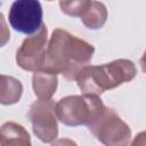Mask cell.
<instances>
[{"mask_svg": "<svg viewBox=\"0 0 146 146\" xmlns=\"http://www.w3.org/2000/svg\"><path fill=\"white\" fill-rule=\"evenodd\" d=\"M95 48L66 30L55 29L47 43L41 71L62 74L66 80H75L79 72L92 59Z\"/></svg>", "mask_w": 146, "mask_h": 146, "instance_id": "6da1fadb", "label": "cell"}, {"mask_svg": "<svg viewBox=\"0 0 146 146\" xmlns=\"http://www.w3.org/2000/svg\"><path fill=\"white\" fill-rule=\"evenodd\" d=\"M137 74L133 62L129 59H115L103 65H87L75 80L82 95L99 96L103 92L130 82Z\"/></svg>", "mask_w": 146, "mask_h": 146, "instance_id": "7a4b0ae2", "label": "cell"}, {"mask_svg": "<svg viewBox=\"0 0 146 146\" xmlns=\"http://www.w3.org/2000/svg\"><path fill=\"white\" fill-rule=\"evenodd\" d=\"M98 96L73 95L60 98L55 105V114L59 122L68 127L88 125L104 110Z\"/></svg>", "mask_w": 146, "mask_h": 146, "instance_id": "3957f363", "label": "cell"}, {"mask_svg": "<svg viewBox=\"0 0 146 146\" xmlns=\"http://www.w3.org/2000/svg\"><path fill=\"white\" fill-rule=\"evenodd\" d=\"M87 127L104 146H128L131 139L130 127L111 107L105 106Z\"/></svg>", "mask_w": 146, "mask_h": 146, "instance_id": "277c9868", "label": "cell"}, {"mask_svg": "<svg viewBox=\"0 0 146 146\" xmlns=\"http://www.w3.org/2000/svg\"><path fill=\"white\" fill-rule=\"evenodd\" d=\"M27 116L33 133L42 143H52L58 136V124L52 99H38L31 104Z\"/></svg>", "mask_w": 146, "mask_h": 146, "instance_id": "5b68a950", "label": "cell"}, {"mask_svg": "<svg viewBox=\"0 0 146 146\" xmlns=\"http://www.w3.org/2000/svg\"><path fill=\"white\" fill-rule=\"evenodd\" d=\"M48 43V30L44 24L24 39L16 52V63L24 71H41Z\"/></svg>", "mask_w": 146, "mask_h": 146, "instance_id": "8992f818", "label": "cell"}, {"mask_svg": "<svg viewBox=\"0 0 146 146\" xmlns=\"http://www.w3.org/2000/svg\"><path fill=\"white\" fill-rule=\"evenodd\" d=\"M42 6L36 0H16L11 3L8 19L10 26L24 34L35 33L42 23Z\"/></svg>", "mask_w": 146, "mask_h": 146, "instance_id": "52a82bcc", "label": "cell"}, {"mask_svg": "<svg viewBox=\"0 0 146 146\" xmlns=\"http://www.w3.org/2000/svg\"><path fill=\"white\" fill-rule=\"evenodd\" d=\"M79 17L87 29L99 30L107 21L106 6L99 1L83 0Z\"/></svg>", "mask_w": 146, "mask_h": 146, "instance_id": "ba28073f", "label": "cell"}, {"mask_svg": "<svg viewBox=\"0 0 146 146\" xmlns=\"http://www.w3.org/2000/svg\"><path fill=\"white\" fill-rule=\"evenodd\" d=\"M0 141L2 146H32L31 137L26 129L13 121H8L1 125Z\"/></svg>", "mask_w": 146, "mask_h": 146, "instance_id": "9c48e42d", "label": "cell"}, {"mask_svg": "<svg viewBox=\"0 0 146 146\" xmlns=\"http://www.w3.org/2000/svg\"><path fill=\"white\" fill-rule=\"evenodd\" d=\"M58 86V78L55 74L36 71L32 76V88L39 99H51Z\"/></svg>", "mask_w": 146, "mask_h": 146, "instance_id": "30bf717a", "label": "cell"}, {"mask_svg": "<svg viewBox=\"0 0 146 146\" xmlns=\"http://www.w3.org/2000/svg\"><path fill=\"white\" fill-rule=\"evenodd\" d=\"M23 94L22 82L10 75L0 74V104L13 105L19 102Z\"/></svg>", "mask_w": 146, "mask_h": 146, "instance_id": "8fae6325", "label": "cell"}, {"mask_svg": "<svg viewBox=\"0 0 146 146\" xmlns=\"http://www.w3.org/2000/svg\"><path fill=\"white\" fill-rule=\"evenodd\" d=\"M9 40H10V31L6 23L3 14L0 13V47L6 46Z\"/></svg>", "mask_w": 146, "mask_h": 146, "instance_id": "7c38bea8", "label": "cell"}, {"mask_svg": "<svg viewBox=\"0 0 146 146\" xmlns=\"http://www.w3.org/2000/svg\"><path fill=\"white\" fill-rule=\"evenodd\" d=\"M51 146H78V144L70 138H59L51 143Z\"/></svg>", "mask_w": 146, "mask_h": 146, "instance_id": "4fadbf2b", "label": "cell"}, {"mask_svg": "<svg viewBox=\"0 0 146 146\" xmlns=\"http://www.w3.org/2000/svg\"><path fill=\"white\" fill-rule=\"evenodd\" d=\"M145 145H146V135L144 131H141L135 137L130 146H145Z\"/></svg>", "mask_w": 146, "mask_h": 146, "instance_id": "5bb4252c", "label": "cell"}, {"mask_svg": "<svg viewBox=\"0 0 146 146\" xmlns=\"http://www.w3.org/2000/svg\"><path fill=\"white\" fill-rule=\"evenodd\" d=\"M0 146H2V145H1V141H0Z\"/></svg>", "mask_w": 146, "mask_h": 146, "instance_id": "9a60e30c", "label": "cell"}]
</instances>
